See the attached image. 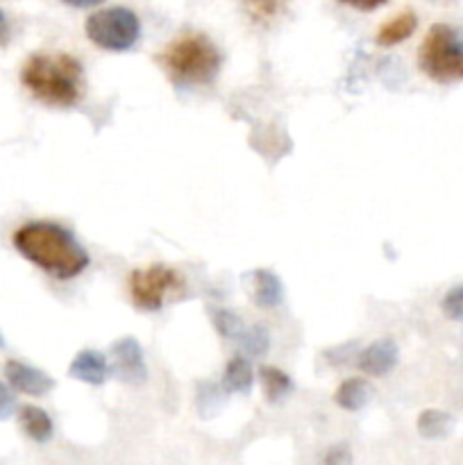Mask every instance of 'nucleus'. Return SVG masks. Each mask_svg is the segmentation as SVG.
<instances>
[{
  "label": "nucleus",
  "mask_w": 463,
  "mask_h": 465,
  "mask_svg": "<svg viewBox=\"0 0 463 465\" xmlns=\"http://www.w3.org/2000/svg\"><path fill=\"white\" fill-rule=\"evenodd\" d=\"M14 248L39 266L48 275L59 280L77 277L89 266V254L77 243L75 236L62 225L50 221H34L14 232Z\"/></svg>",
  "instance_id": "1"
},
{
  "label": "nucleus",
  "mask_w": 463,
  "mask_h": 465,
  "mask_svg": "<svg viewBox=\"0 0 463 465\" xmlns=\"http://www.w3.org/2000/svg\"><path fill=\"white\" fill-rule=\"evenodd\" d=\"M21 82L50 107H73L82 94V66L66 53H36L21 68Z\"/></svg>",
  "instance_id": "2"
},
{
  "label": "nucleus",
  "mask_w": 463,
  "mask_h": 465,
  "mask_svg": "<svg viewBox=\"0 0 463 465\" xmlns=\"http://www.w3.org/2000/svg\"><path fill=\"white\" fill-rule=\"evenodd\" d=\"M162 64L180 84H207L221 68V53L204 35H186L163 50Z\"/></svg>",
  "instance_id": "3"
},
{
  "label": "nucleus",
  "mask_w": 463,
  "mask_h": 465,
  "mask_svg": "<svg viewBox=\"0 0 463 465\" xmlns=\"http://www.w3.org/2000/svg\"><path fill=\"white\" fill-rule=\"evenodd\" d=\"M420 71L438 84H454L463 80V30L436 23L427 32L418 53Z\"/></svg>",
  "instance_id": "4"
},
{
  "label": "nucleus",
  "mask_w": 463,
  "mask_h": 465,
  "mask_svg": "<svg viewBox=\"0 0 463 465\" xmlns=\"http://www.w3.org/2000/svg\"><path fill=\"white\" fill-rule=\"evenodd\" d=\"M86 36L98 48L123 53L136 44L141 35V23L136 14L127 7H109L86 18Z\"/></svg>",
  "instance_id": "5"
},
{
  "label": "nucleus",
  "mask_w": 463,
  "mask_h": 465,
  "mask_svg": "<svg viewBox=\"0 0 463 465\" xmlns=\"http://www.w3.org/2000/svg\"><path fill=\"white\" fill-rule=\"evenodd\" d=\"M184 289V277L171 266L153 263L148 268H139L130 275L132 300L143 312H157L166 304L171 295Z\"/></svg>",
  "instance_id": "6"
},
{
  "label": "nucleus",
  "mask_w": 463,
  "mask_h": 465,
  "mask_svg": "<svg viewBox=\"0 0 463 465\" xmlns=\"http://www.w3.org/2000/svg\"><path fill=\"white\" fill-rule=\"evenodd\" d=\"M5 377H7L9 386L14 391H18L23 395H30V398H41V395L50 393L54 386V380L48 372L39 371L34 366H27L23 361H16V359L5 363Z\"/></svg>",
  "instance_id": "7"
},
{
  "label": "nucleus",
  "mask_w": 463,
  "mask_h": 465,
  "mask_svg": "<svg viewBox=\"0 0 463 465\" xmlns=\"http://www.w3.org/2000/svg\"><path fill=\"white\" fill-rule=\"evenodd\" d=\"M112 359H113V371L118 377H123L125 381H139L145 380V363H143V352H141V345L136 343V339L125 336V339H118L112 345Z\"/></svg>",
  "instance_id": "8"
},
{
  "label": "nucleus",
  "mask_w": 463,
  "mask_h": 465,
  "mask_svg": "<svg viewBox=\"0 0 463 465\" xmlns=\"http://www.w3.org/2000/svg\"><path fill=\"white\" fill-rule=\"evenodd\" d=\"M398 363V345L390 339L375 341L359 354V368L370 377H384Z\"/></svg>",
  "instance_id": "9"
},
{
  "label": "nucleus",
  "mask_w": 463,
  "mask_h": 465,
  "mask_svg": "<svg viewBox=\"0 0 463 465\" xmlns=\"http://www.w3.org/2000/svg\"><path fill=\"white\" fill-rule=\"evenodd\" d=\"M68 372H71V377H75L77 381L98 386L107 380L112 368H109V361L104 359V354H100L98 350H82V352H77L75 359L71 361Z\"/></svg>",
  "instance_id": "10"
},
{
  "label": "nucleus",
  "mask_w": 463,
  "mask_h": 465,
  "mask_svg": "<svg viewBox=\"0 0 463 465\" xmlns=\"http://www.w3.org/2000/svg\"><path fill=\"white\" fill-rule=\"evenodd\" d=\"M252 300L257 307L261 309H275L284 300V286H281L280 277L271 271H259L252 272Z\"/></svg>",
  "instance_id": "11"
},
{
  "label": "nucleus",
  "mask_w": 463,
  "mask_h": 465,
  "mask_svg": "<svg viewBox=\"0 0 463 465\" xmlns=\"http://www.w3.org/2000/svg\"><path fill=\"white\" fill-rule=\"evenodd\" d=\"M18 422H21V430L25 431L27 439L36 440V443H48V440L53 439V420H50V416L44 409L25 404V407L18 411Z\"/></svg>",
  "instance_id": "12"
},
{
  "label": "nucleus",
  "mask_w": 463,
  "mask_h": 465,
  "mask_svg": "<svg viewBox=\"0 0 463 465\" xmlns=\"http://www.w3.org/2000/svg\"><path fill=\"white\" fill-rule=\"evenodd\" d=\"M418 27V16L413 12H402L395 18L386 21L384 25L377 32V44L384 45V48H390V45H398L402 41H407L409 36L416 32Z\"/></svg>",
  "instance_id": "13"
},
{
  "label": "nucleus",
  "mask_w": 463,
  "mask_h": 465,
  "mask_svg": "<svg viewBox=\"0 0 463 465\" xmlns=\"http://www.w3.org/2000/svg\"><path fill=\"white\" fill-rule=\"evenodd\" d=\"M334 400L345 411H361L370 402V384L366 380H359V377H350L336 389Z\"/></svg>",
  "instance_id": "14"
},
{
  "label": "nucleus",
  "mask_w": 463,
  "mask_h": 465,
  "mask_svg": "<svg viewBox=\"0 0 463 465\" xmlns=\"http://www.w3.org/2000/svg\"><path fill=\"white\" fill-rule=\"evenodd\" d=\"M259 380H261L263 395L272 404L281 402V400H286L293 393V381H291V377L275 366H263L261 372H259Z\"/></svg>",
  "instance_id": "15"
},
{
  "label": "nucleus",
  "mask_w": 463,
  "mask_h": 465,
  "mask_svg": "<svg viewBox=\"0 0 463 465\" xmlns=\"http://www.w3.org/2000/svg\"><path fill=\"white\" fill-rule=\"evenodd\" d=\"M222 384L232 393H248L252 389V366L245 357H232L222 372Z\"/></svg>",
  "instance_id": "16"
},
{
  "label": "nucleus",
  "mask_w": 463,
  "mask_h": 465,
  "mask_svg": "<svg viewBox=\"0 0 463 465\" xmlns=\"http://www.w3.org/2000/svg\"><path fill=\"white\" fill-rule=\"evenodd\" d=\"M454 420L449 413L438 411V409H427L418 418V434L427 440H438L452 431Z\"/></svg>",
  "instance_id": "17"
},
{
  "label": "nucleus",
  "mask_w": 463,
  "mask_h": 465,
  "mask_svg": "<svg viewBox=\"0 0 463 465\" xmlns=\"http://www.w3.org/2000/svg\"><path fill=\"white\" fill-rule=\"evenodd\" d=\"M291 0H243V7L254 23H272L277 16L286 12Z\"/></svg>",
  "instance_id": "18"
},
{
  "label": "nucleus",
  "mask_w": 463,
  "mask_h": 465,
  "mask_svg": "<svg viewBox=\"0 0 463 465\" xmlns=\"http://www.w3.org/2000/svg\"><path fill=\"white\" fill-rule=\"evenodd\" d=\"M239 341L241 350H243L248 357H261V354H266V350L271 348V334H268L263 325H252L250 330H243Z\"/></svg>",
  "instance_id": "19"
},
{
  "label": "nucleus",
  "mask_w": 463,
  "mask_h": 465,
  "mask_svg": "<svg viewBox=\"0 0 463 465\" xmlns=\"http://www.w3.org/2000/svg\"><path fill=\"white\" fill-rule=\"evenodd\" d=\"M213 325H216L218 334L225 336V339H239L243 334V321L230 309H218L213 313Z\"/></svg>",
  "instance_id": "20"
},
{
  "label": "nucleus",
  "mask_w": 463,
  "mask_h": 465,
  "mask_svg": "<svg viewBox=\"0 0 463 465\" xmlns=\"http://www.w3.org/2000/svg\"><path fill=\"white\" fill-rule=\"evenodd\" d=\"M445 316L454 322H463V284L452 286L440 302Z\"/></svg>",
  "instance_id": "21"
},
{
  "label": "nucleus",
  "mask_w": 463,
  "mask_h": 465,
  "mask_svg": "<svg viewBox=\"0 0 463 465\" xmlns=\"http://www.w3.org/2000/svg\"><path fill=\"white\" fill-rule=\"evenodd\" d=\"M320 465H352V452L345 443H336L322 454Z\"/></svg>",
  "instance_id": "22"
},
{
  "label": "nucleus",
  "mask_w": 463,
  "mask_h": 465,
  "mask_svg": "<svg viewBox=\"0 0 463 465\" xmlns=\"http://www.w3.org/2000/svg\"><path fill=\"white\" fill-rule=\"evenodd\" d=\"M12 411H14V395L12 391L7 389V384L0 381V420L12 416Z\"/></svg>",
  "instance_id": "23"
},
{
  "label": "nucleus",
  "mask_w": 463,
  "mask_h": 465,
  "mask_svg": "<svg viewBox=\"0 0 463 465\" xmlns=\"http://www.w3.org/2000/svg\"><path fill=\"white\" fill-rule=\"evenodd\" d=\"M340 3L350 5V7L354 9H361V12H372V9L381 7L386 0H340Z\"/></svg>",
  "instance_id": "24"
},
{
  "label": "nucleus",
  "mask_w": 463,
  "mask_h": 465,
  "mask_svg": "<svg viewBox=\"0 0 463 465\" xmlns=\"http://www.w3.org/2000/svg\"><path fill=\"white\" fill-rule=\"evenodd\" d=\"M9 36H12V25H9L7 14L0 9V48H3V45H7Z\"/></svg>",
  "instance_id": "25"
},
{
  "label": "nucleus",
  "mask_w": 463,
  "mask_h": 465,
  "mask_svg": "<svg viewBox=\"0 0 463 465\" xmlns=\"http://www.w3.org/2000/svg\"><path fill=\"white\" fill-rule=\"evenodd\" d=\"M62 3L71 5V7H77V9H84V7H95V5L104 3V0H62Z\"/></svg>",
  "instance_id": "26"
},
{
  "label": "nucleus",
  "mask_w": 463,
  "mask_h": 465,
  "mask_svg": "<svg viewBox=\"0 0 463 465\" xmlns=\"http://www.w3.org/2000/svg\"><path fill=\"white\" fill-rule=\"evenodd\" d=\"M5 345V339H3V334H0V348H3Z\"/></svg>",
  "instance_id": "27"
},
{
  "label": "nucleus",
  "mask_w": 463,
  "mask_h": 465,
  "mask_svg": "<svg viewBox=\"0 0 463 465\" xmlns=\"http://www.w3.org/2000/svg\"><path fill=\"white\" fill-rule=\"evenodd\" d=\"M436 3H449V0H436Z\"/></svg>",
  "instance_id": "28"
}]
</instances>
